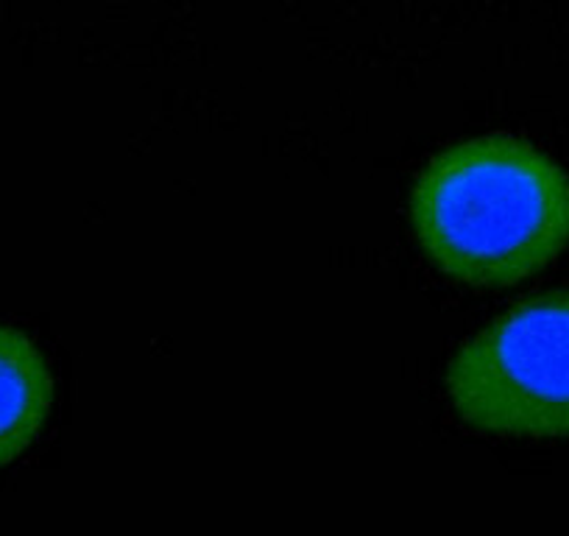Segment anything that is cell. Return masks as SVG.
I'll list each match as a JSON object with an SVG mask.
<instances>
[{"label":"cell","instance_id":"2","mask_svg":"<svg viewBox=\"0 0 569 536\" xmlns=\"http://www.w3.org/2000/svg\"><path fill=\"white\" fill-rule=\"evenodd\" d=\"M447 394L483 434L569 436V291L528 299L469 338L447 366Z\"/></svg>","mask_w":569,"mask_h":536},{"label":"cell","instance_id":"1","mask_svg":"<svg viewBox=\"0 0 569 536\" xmlns=\"http://www.w3.org/2000/svg\"><path fill=\"white\" fill-rule=\"evenodd\" d=\"M416 238L467 286H513L569 244V177L528 140L486 135L441 151L410 199Z\"/></svg>","mask_w":569,"mask_h":536},{"label":"cell","instance_id":"3","mask_svg":"<svg viewBox=\"0 0 569 536\" xmlns=\"http://www.w3.org/2000/svg\"><path fill=\"white\" fill-rule=\"evenodd\" d=\"M53 380L40 349L0 327V467L23 456L46 425Z\"/></svg>","mask_w":569,"mask_h":536}]
</instances>
